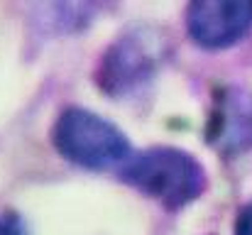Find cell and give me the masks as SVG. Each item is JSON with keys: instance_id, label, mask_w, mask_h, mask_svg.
<instances>
[{"instance_id": "obj_1", "label": "cell", "mask_w": 252, "mask_h": 235, "mask_svg": "<svg viewBox=\"0 0 252 235\" xmlns=\"http://www.w3.org/2000/svg\"><path fill=\"white\" fill-rule=\"evenodd\" d=\"M118 179L169 213L189 208L208 191L203 162L193 152L174 145H155L135 152L118 171Z\"/></svg>"}, {"instance_id": "obj_2", "label": "cell", "mask_w": 252, "mask_h": 235, "mask_svg": "<svg viewBox=\"0 0 252 235\" xmlns=\"http://www.w3.org/2000/svg\"><path fill=\"white\" fill-rule=\"evenodd\" d=\"M169 57L164 32L150 25H135L120 32L98 57L93 81L100 93L113 101H123L142 93L159 76Z\"/></svg>"}, {"instance_id": "obj_3", "label": "cell", "mask_w": 252, "mask_h": 235, "mask_svg": "<svg viewBox=\"0 0 252 235\" xmlns=\"http://www.w3.org/2000/svg\"><path fill=\"white\" fill-rule=\"evenodd\" d=\"M52 145L57 155L88 171H120L135 155L130 137L105 115L66 105L52 125Z\"/></svg>"}, {"instance_id": "obj_4", "label": "cell", "mask_w": 252, "mask_h": 235, "mask_svg": "<svg viewBox=\"0 0 252 235\" xmlns=\"http://www.w3.org/2000/svg\"><path fill=\"white\" fill-rule=\"evenodd\" d=\"M186 34L201 49H228L252 32L250 0H193L186 12Z\"/></svg>"}, {"instance_id": "obj_5", "label": "cell", "mask_w": 252, "mask_h": 235, "mask_svg": "<svg viewBox=\"0 0 252 235\" xmlns=\"http://www.w3.org/2000/svg\"><path fill=\"white\" fill-rule=\"evenodd\" d=\"M206 142L223 157H240L252 150V91L225 83L213 93Z\"/></svg>"}, {"instance_id": "obj_6", "label": "cell", "mask_w": 252, "mask_h": 235, "mask_svg": "<svg viewBox=\"0 0 252 235\" xmlns=\"http://www.w3.org/2000/svg\"><path fill=\"white\" fill-rule=\"evenodd\" d=\"M0 235H30L25 216L15 208H0Z\"/></svg>"}, {"instance_id": "obj_7", "label": "cell", "mask_w": 252, "mask_h": 235, "mask_svg": "<svg viewBox=\"0 0 252 235\" xmlns=\"http://www.w3.org/2000/svg\"><path fill=\"white\" fill-rule=\"evenodd\" d=\"M233 235H252V199L238 211L235 226H233Z\"/></svg>"}]
</instances>
